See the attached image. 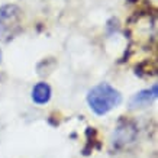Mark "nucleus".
<instances>
[{"mask_svg": "<svg viewBox=\"0 0 158 158\" xmlns=\"http://www.w3.org/2000/svg\"><path fill=\"white\" fill-rule=\"evenodd\" d=\"M51 99V87L47 83H36L32 89V100L36 105H45Z\"/></svg>", "mask_w": 158, "mask_h": 158, "instance_id": "20e7f679", "label": "nucleus"}, {"mask_svg": "<svg viewBox=\"0 0 158 158\" xmlns=\"http://www.w3.org/2000/svg\"><path fill=\"white\" fill-rule=\"evenodd\" d=\"M0 61H2V51H0Z\"/></svg>", "mask_w": 158, "mask_h": 158, "instance_id": "423d86ee", "label": "nucleus"}, {"mask_svg": "<svg viewBox=\"0 0 158 158\" xmlns=\"http://www.w3.org/2000/svg\"><path fill=\"white\" fill-rule=\"evenodd\" d=\"M136 135V131L132 125L129 123H123L119 125L118 129H116V135H115V141L116 144H126V142H131L132 139L135 138Z\"/></svg>", "mask_w": 158, "mask_h": 158, "instance_id": "39448f33", "label": "nucleus"}, {"mask_svg": "<svg viewBox=\"0 0 158 158\" xmlns=\"http://www.w3.org/2000/svg\"><path fill=\"white\" fill-rule=\"evenodd\" d=\"M20 9L15 5L0 7V39L7 41L13 38L20 29Z\"/></svg>", "mask_w": 158, "mask_h": 158, "instance_id": "f03ea898", "label": "nucleus"}, {"mask_svg": "<svg viewBox=\"0 0 158 158\" xmlns=\"http://www.w3.org/2000/svg\"><path fill=\"white\" fill-rule=\"evenodd\" d=\"M157 99V84H154L151 89L141 90L131 99L129 105L131 107H145L152 103V100Z\"/></svg>", "mask_w": 158, "mask_h": 158, "instance_id": "7ed1b4c3", "label": "nucleus"}, {"mask_svg": "<svg viewBox=\"0 0 158 158\" xmlns=\"http://www.w3.org/2000/svg\"><path fill=\"white\" fill-rule=\"evenodd\" d=\"M87 103L96 115L103 116L122 103V94L109 83H99L87 93Z\"/></svg>", "mask_w": 158, "mask_h": 158, "instance_id": "f257e3e1", "label": "nucleus"}]
</instances>
